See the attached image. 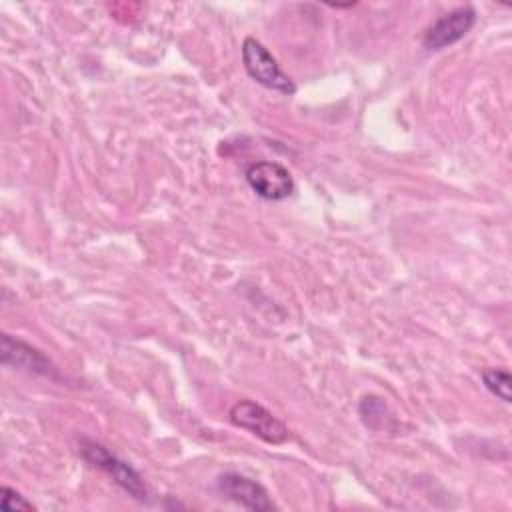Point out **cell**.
<instances>
[{
  "label": "cell",
  "mask_w": 512,
  "mask_h": 512,
  "mask_svg": "<svg viewBox=\"0 0 512 512\" xmlns=\"http://www.w3.org/2000/svg\"><path fill=\"white\" fill-rule=\"evenodd\" d=\"M482 382L488 388V392H492L496 398H500L502 402H510L512 400V392H510V374L504 368H486L482 372Z\"/></svg>",
  "instance_id": "obj_8"
},
{
  "label": "cell",
  "mask_w": 512,
  "mask_h": 512,
  "mask_svg": "<svg viewBox=\"0 0 512 512\" xmlns=\"http://www.w3.org/2000/svg\"><path fill=\"white\" fill-rule=\"evenodd\" d=\"M246 182L256 196L264 200H284L294 192V180L282 164L258 160L246 168Z\"/></svg>",
  "instance_id": "obj_4"
},
{
  "label": "cell",
  "mask_w": 512,
  "mask_h": 512,
  "mask_svg": "<svg viewBox=\"0 0 512 512\" xmlns=\"http://www.w3.org/2000/svg\"><path fill=\"white\" fill-rule=\"evenodd\" d=\"M230 420L238 428L248 430L268 444H282L288 440V428L270 410L252 402L240 400L230 410Z\"/></svg>",
  "instance_id": "obj_3"
},
{
  "label": "cell",
  "mask_w": 512,
  "mask_h": 512,
  "mask_svg": "<svg viewBox=\"0 0 512 512\" xmlns=\"http://www.w3.org/2000/svg\"><path fill=\"white\" fill-rule=\"evenodd\" d=\"M476 10L472 6H460L440 16L424 34V48L442 50L464 38L476 24Z\"/></svg>",
  "instance_id": "obj_5"
},
{
  "label": "cell",
  "mask_w": 512,
  "mask_h": 512,
  "mask_svg": "<svg viewBox=\"0 0 512 512\" xmlns=\"http://www.w3.org/2000/svg\"><path fill=\"white\" fill-rule=\"evenodd\" d=\"M80 454L84 460H88L92 466L106 472L126 494L132 498L144 502L148 498V490L144 486V480L140 474L124 460H120L116 454H112L106 446L94 442V440H80Z\"/></svg>",
  "instance_id": "obj_1"
},
{
  "label": "cell",
  "mask_w": 512,
  "mask_h": 512,
  "mask_svg": "<svg viewBox=\"0 0 512 512\" xmlns=\"http://www.w3.org/2000/svg\"><path fill=\"white\" fill-rule=\"evenodd\" d=\"M0 362L6 368L24 370L40 376H56V366L46 358L38 348L12 338L10 334H2L0 340Z\"/></svg>",
  "instance_id": "obj_7"
},
{
  "label": "cell",
  "mask_w": 512,
  "mask_h": 512,
  "mask_svg": "<svg viewBox=\"0 0 512 512\" xmlns=\"http://www.w3.org/2000/svg\"><path fill=\"white\" fill-rule=\"evenodd\" d=\"M2 500H0V510L4 512H16V510H34V504L30 500H26L20 492H16L10 486H2L0 488Z\"/></svg>",
  "instance_id": "obj_10"
},
{
  "label": "cell",
  "mask_w": 512,
  "mask_h": 512,
  "mask_svg": "<svg viewBox=\"0 0 512 512\" xmlns=\"http://www.w3.org/2000/svg\"><path fill=\"white\" fill-rule=\"evenodd\" d=\"M384 412H386V402L382 398H378V396L362 398V402H360V416H362V420L370 428L374 426V420H380V426H382Z\"/></svg>",
  "instance_id": "obj_9"
},
{
  "label": "cell",
  "mask_w": 512,
  "mask_h": 512,
  "mask_svg": "<svg viewBox=\"0 0 512 512\" xmlns=\"http://www.w3.org/2000/svg\"><path fill=\"white\" fill-rule=\"evenodd\" d=\"M218 490L224 498L240 504L246 510L266 512L276 510V504L268 496L266 488L252 478H246L238 472H226L218 478Z\"/></svg>",
  "instance_id": "obj_6"
},
{
  "label": "cell",
  "mask_w": 512,
  "mask_h": 512,
  "mask_svg": "<svg viewBox=\"0 0 512 512\" xmlns=\"http://www.w3.org/2000/svg\"><path fill=\"white\" fill-rule=\"evenodd\" d=\"M242 62H244L248 76L252 80H256L258 84H262L270 90L282 92V94L296 92L294 82L282 72V68L274 60V56L264 48L262 42H258L252 36L244 38V42H242Z\"/></svg>",
  "instance_id": "obj_2"
}]
</instances>
